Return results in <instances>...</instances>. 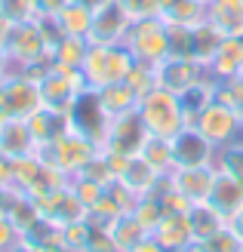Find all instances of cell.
Segmentation results:
<instances>
[{"instance_id":"1","label":"cell","mask_w":243,"mask_h":252,"mask_svg":"<svg viewBox=\"0 0 243 252\" xmlns=\"http://www.w3.org/2000/svg\"><path fill=\"white\" fill-rule=\"evenodd\" d=\"M34 77H37V90H40L43 108L62 111V114H71V108L80 102V95L89 93L83 71H77V68H62V65L49 62Z\"/></svg>"},{"instance_id":"2","label":"cell","mask_w":243,"mask_h":252,"mask_svg":"<svg viewBox=\"0 0 243 252\" xmlns=\"http://www.w3.org/2000/svg\"><path fill=\"white\" fill-rule=\"evenodd\" d=\"M133 65H136V56L123 43H89L80 71L89 90H102V86H111V83H123Z\"/></svg>"},{"instance_id":"3","label":"cell","mask_w":243,"mask_h":252,"mask_svg":"<svg viewBox=\"0 0 243 252\" xmlns=\"http://www.w3.org/2000/svg\"><path fill=\"white\" fill-rule=\"evenodd\" d=\"M3 49L9 56L12 68L22 71H40L43 65H49V49H53V40L46 37V31L40 28V22H16L3 40Z\"/></svg>"},{"instance_id":"4","label":"cell","mask_w":243,"mask_h":252,"mask_svg":"<svg viewBox=\"0 0 243 252\" xmlns=\"http://www.w3.org/2000/svg\"><path fill=\"white\" fill-rule=\"evenodd\" d=\"M37 71L12 68L0 77V120H28L43 108L37 90Z\"/></svg>"},{"instance_id":"5","label":"cell","mask_w":243,"mask_h":252,"mask_svg":"<svg viewBox=\"0 0 243 252\" xmlns=\"http://www.w3.org/2000/svg\"><path fill=\"white\" fill-rule=\"evenodd\" d=\"M139 117H142L148 135H157V138H175L188 126V117L182 111L178 95L163 90V86H157V90H151L148 95H142V102H139Z\"/></svg>"},{"instance_id":"6","label":"cell","mask_w":243,"mask_h":252,"mask_svg":"<svg viewBox=\"0 0 243 252\" xmlns=\"http://www.w3.org/2000/svg\"><path fill=\"white\" fill-rule=\"evenodd\" d=\"M96 154H99V142H96V138H89L86 132H80L77 126H68V129L62 132L53 145L37 148V157H40L43 163H53V166L62 169L68 179H71V175H77Z\"/></svg>"},{"instance_id":"7","label":"cell","mask_w":243,"mask_h":252,"mask_svg":"<svg viewBox=\"0 0 243 252\" xmlns=\"http://www.w3.org/2000/svg\"><path fill=\"white\" fill-rule=\"evenodd\" d=\"M123 46L136 56V62H148V65H160L170 56V25L160 16L136 19L126 31Z\"/></svg>"},{"instance_id":"8","label":"cell","mask_w":243,"mask_h":252,"mask_svg":"<svg viewBox=\"0 0 243 252\" xmlns=\"http://www.w3.org/2000/svg\"><path fill=\"white\" fill-rule=\"evenodd\" d=\"M148 138V129L142 117H139V111L133 114H123V117H114L108 123L105 135H102L99 142V151H105V154H120V157H136L139 151H142Z\"/></svg>"},{"instance_id":"9","label":"cell","mask_w":243,"mask_h":252,"mask_svg":"<svg viewBox=\"0 0 243 252\" xmlns=\"http://www.w3.org/2000/svg\"><path fill=\"white\" fill-rule=\"evenodd\" d=\"M191 126H197L200 135L207 138V142H212L215 148H225V145L237 142V138L243 135V123L237 117V111L222 105V102H209Z\"/></svg>"},{"instance_id":"10","label":"cell","mask_w":243,"mask_h":252,"mask_svg":"<svg viewBox=\"0 0 243 252\" xmlns=\"http://www.w3.org/2000/svg\"><path fill=\"white\" fill-rule=\"evenodd\" d=\"M133 19L123 12L117 0H105L99 9H93V28H89V43H123Z\"/></svg>"},{"instance_id":"11","label":"cell","mask_w":243,"mask_h":252,"mask_svg":"<svg viewBox=\"0 0 243 252\" xmlns=\"http://www.w3.org/2000/svg\"><path fill=\"white\" fill-rule=\"evenodd\" d=\"M170 142H173V163L175 166H207V163H215V151L219 148L212 142H207L197 126H185Z\"/></svg>"},{"instance_id":"12","label":"cell","mask_w":243,"mask_h":252,"mask_svg":"<svg viewBox=\"0 0 243 252\" xmlns=\"http://www.w3.org/2000/svg\"><path fill=\"white\" fill-rule=\"evenodd\" d=\"M37 209H40V216L46 221H53L56 228H65V224H71V221L86 219V206L74 197V191L68 185H62V188H56V191H49L46 197H40L37 200Z\"/></svg>"},{"instance_id":"13","label":"cell","mask_w":243,"mask_h":252,"mask_svg":"<svg viewBox=\"0 0 243 252\" xmlns=\"http://www.w3.org/2000/svg\"><path fill=\"white\" fill-rule=\"evenodd\" d=\"M203 74H207V68H203L200 62H194V59L166 56L157 65V86H163V90H170L175 95H182L188 86H194L203 77Z\"/></svg>"},{"instance_id":"14","label":"cell","mask_w":243,"mask_h":252,"mask_svg":"<svg viewBox=\"0 0 243 252\" xmlns=\"http://www.w3.org/2000/svg\"><path fill=\"white\" fill-rule=\"evenodd\" d=\"M215 175H219L215 163H207V166H175L173 169V188L185 200H191V203H203L212 191Z\"/></svg>"},{"instance_id":"15","label":"cell","mask_w":243,"mask_h":252,"mask_svg":"<svg viewBox=\"0 0 243 252\" xmlns=\"http://www.w3.org/2000/svg\"><path fill=\"white\" fill-rule=\"evenodd\" d=\"M151 237H154L166 252H185L188 246H194L188 212H163V219H160V224L154 228Z\"/></svg>"},{"instance_id":"16","label":"cell","mask_w":243,"mask_h":252,"mask_svg":"<svg viewBox=\"0 0 243 252\" xmlns=\"http://www.w3.org/2000/svg\"><path fill=\"white\" fill-rule=\"evenodd\" d=\"M71 126H77L80 132H86L89 138H96V142H102V135H105V129H108V117H105V111L99 108V98H96V93L89 90V93H83L80 95V102L71 108Z\"/></svg>"},{"instance_id":"17","label":"cell","mask_w":243,"mask_h":252,"mask_svg":"<svg viewBox=\"0 0 243 252\" xmlns=\"http://www.w3.org/2000/svg\"><path fill=\"white\" fill-rule=\"evenodd\" d=\"M0 151H3L9 160L37 154V142L31 135L28 120H3L0 123Z\"/></svg>"},{"instance_id":"18","label":"cell","mask_w":243,"mask_h":252,"mask_svg":"<svg viewBox=\"0 0 243 252\" xmlns=\"http://www.w3.org/2000/svg\"><path fill=\"white\" fill-rule=\"evenodd\" d=\"M96 98H99V108L105 111V117L114 120V117H123V114H133L139 111V93L130 90V83H111V86H102V90H93Z\"/></svg>"},{"instance_id":"19","label":"cell","mask_w":243,"mask_h":252,"mask_svg":"<svg viewBox=\"0 0 243 252\" xmlns=\"http://www.w3.org/2000/svg\"><path fill=\"white\" fill-rule=\"evenodd\" d=\"M215 80H231L243 74V37H225L219 53L212 56L207 68Z\"/></svg>"},{"instance_id":"20","label":"cell","mask_w":243,"mask_h":252,"mask_svg":"<svg viewBox=\"0 0 243 252\" xmlns=\"http://www.w3.org/2000/svg\"><path fill=\"white\" fill-rule=\"evenodd\" d=\"M207 19L225 37H243V0H209Z\"/></svg>"},{"instance_id":"21","label":"cell","mask_w":243,"mask_h":252,"mask_svg":"<svg viewBox=\"0 0 243 252\" xmlns=\"http://www.w3.org/2000/svg\"><path fill=\"white\" fill-rule=\"evenodd\" d=\"M157 16L166 25H182V28H194L207 19V3L200 0H160Z\"/></svg>"},{"instance_id":"22","label":"cell","mask_w":243,"mask_h":252,"mask_svg":"<svg viewBox=\"0 0 243 252\" xmlns=\"http://www.w3.org/2000/svg\"><path fill=\"white\" fill-rule=\"evenodd\" d=\"M157 175H163V172H157L154 166H148V163L136 154V157L126 160V166H123V172L117 175V182H120L133 197H148L151 188H154V182H157Z\"/></svg>"},{"instance_id":"23","label":"cell","mask_w":243,"mask_h":252,"mask_svg":"<svg viewBox=\"0 0 243 252\" xmlns=\"http://www.w3.org/2000/svg\"><path fill=\"white\" fill-rule=\"evenodd\" d=\"M28 126H31V135H34L37 148H46V145H53L56 138L71 126V117H68V114H62V111L40 108L34 117H28Z\"/></svg>"},{"instance_id":"24","label":"cell","mask_w":243,"mask_h":252,"mask_svg":"<svg viewBox=\"0 0 243 252\" xmlns=\"http://www.w3.org/2000/svg\"><path fill=\"white\" fill-rule=\"evenodd\" d=\"M222 40H225V34L215 28L209 19L194 25V28H191V56H194V62H200L203 68H209V62H212L215 53H219Z\"/></svg>"},{"instance_id":"25","label":"cell","mask_w":243,"mask_h":252,"mask_svg":"<svg viewBox=\"0 0 243 252\" xmlns=\"http://www.w3.org/2000/svg\"><path fill=\"white\" fill-rule=\"evenodd\" d=\"M105 231L111 234V240H114V246H117V252H133L139 243L145 240V237H151V234L142 228V221L133 216V212H123V216H117Z\"/></svg>"},{"instance_id":"26","label":"cell","mask_w":243,"mask_h":252,"mask_svg":"<svg viewBox=\"0 0 243 252\" xmlns=\"http://www.w3.org/2000/svg\"><path fill=\"white\" fill-rule=\"evenodd\" d=\"M207 203L215 206V209H219L222 216L228 219V216H231V212L243 203V182H237V179H231V175L219 172V175H215V182H212V191H209V197H207Z\"/></svg>"},{"instance_id":"27","label":"cell","mask_w":243,"mask_h":252,"mask_svg":"<svg viewBox=\"0 0 243 252\" xmlns=\"http://www.w3.org/2000/svg\"><path fill=\"white\" fill-rule=\"evenodd\" d=\"M178 102H182V111H185L188 126H191V123L197 120V114H200L203 108H207L209 102H215V77L207 71L194 86H188V90L178 95Z\"/></svg>"},{"instance_id":"28","label":"cell","mask_w":243,"mask_h":252,"mask_svg":"<svg viewBox=\"0 0 243 252\" xmlns=\"http://www.w3.org/2000/svg\"><path fill=\"white\" fill-rule=\"evenodd\" d=\"M188 221H191L194 243L207 240V237H212L215 231H222L225 224H228V219H225L215 206H209L207 200H203V203H191V209H188Z\"/></svg>"},{"instance_id":"29","label":"cell","mask_w":243,"mask_h":252,"mask_svg":"<svg viewBox=\"0 0 243 252\" xmlns=\"http://www.w3.org/2000/svg\"><path fill=\"white\" fill-rule=\"evenodd\" d=\"M86 49H89V40L62 34L53 43V49H49V62H53V65H62V68H77L80 71L83 59H86Z\"/></svg>"},{"instance_id":"30","label":"cell","mask_w":243,"mask_h":252,"mask_svg":"<svg viewBox=\"0 0 243 252\" xmlns=\"http://www.w3.org/2000/svg\"><path fill=\"white\" fill-rule=\"evenodd\" d=\"M56 25H59V31L62 34H68V37H89V28H93V9L83 6V3H71L59 12V16H53Z\"/></svg>"},{"instance_id":"31","label":"cell","mask_w":243,"mask_h":252,"mask_svg":"<svg viewBox=\"0 0 243 252\" xmlns=\"http://www.w3.org/2000/svg\"><path fill=\"white\" fill-rule=\"evenodd\" d=\"M139 157H142L148 166H154L157 172H173L175 169V163H173V142H170V138L148 135L142 151H139Z\"/></svg>"},{"instance_id":"32","label":"cell","mask_w":243,"mask_h":252,"mask_svg":"<svg viewBox=\"0 0 243 252\" xmlns=\"http://www.w3.org/2000/svg\"><path fill=\"white\" fill-rule=\"evenodd\" d=\"M117 216H123V209H120V203L111 197V191L105 188V194H102L93 206L86 209V221L93 224V228H108V224L117 219Z\"/></svg>"},{"instance_id":"33","label":"cell","mask_w":243,"mask_h":252,"mask_svg":"<svg viewBox=\"0 0 243 252\" xmlns=\"http://www.w3.org/2000/svg\"><path fill=\"white\" fill-rule=\"evenodd\" d=\"M126 83L130 90L139 93V98L148 95L151 90H157V65H148V62H136L133 71L126 74Z\"/></svg>"},{"instance_id":"34","label":"cell","mask_w":243,"mask_h":252,"mask_svg":"<svg viewBox=\"0 0 243 252\" xmlns=\"http://www.w3.org/2000/svg\"><path fill=\"white\" fill-rule=\"evenodd\" d=\"M163 203H160V200L157 197H139L136 200V206H133V216L139 219V221H142V228L148 231V234H154V228H157V224H160V219H163Z\"/></svg>"},{"instance_id":"35","label":"cell","mask_w":243,"mask_h":252,"mask_svg":"<svg viewBox=\"0 0 243 252\" xmlns=\"http://www.w3.org/2000/svg\"><path fill=\"white\" fill-rule=\"evenodd\" d=\"M71 179H74V175H71ZM77 179H86V182H96V185H102V188H108L114 179H117V175H114V169H111L108 157L99 151V154H96V157H93V160H89L86 166L77 172Z\"/></svg>"},{"instance_id":"36","label":"cell","mask_w":243,"mask_h":252,"mask_svg":"<svg viewBox=\"0 0 243 252\" xmlns=\"http://www.w3.org/2000/svg\"><path fill=\"white\" fill-rule=\"evenodd\" d=\"M197 246H200L203 252H240L243 240H240V237H237V234H234V231L225 224L222 231H215L212 237H207V240H200Z\"/></svg>"},{"instance_id":"37","label":"cell","mask_w":243,"mask_h":252,"mask_svg":"<svg viewBox=\"0 0 243 252\" xmlns=\"http://www.w3.org/2000/svg\"><path fill=\"white\" fill-rule=\"evenodd\" d=\"M59 231H62V243H65L71 252H83L89 234H93V224L86 219H80V221H71V224H65V228H59Z\"/></svg>"},{"instance_id":"38","label":"cell","mask_w":243,"mask_h":252,"mask_svg":"<svg viewBox=\"0 0 243 252\" xmlns=\"http://www.w3.org/2000/svg\"><path fill=\"white\" fill-rule=\"evenodd\" d=\"M0 12L16 25V22H31L37 19V3L34 0H0Z\"/></svg>"},{"instance_id":"39","label":"cell","mask_w":243,"mask_h":252,"mask_svg":"<svg viewBox=\"0 0 243 252\" xmlns=\"http://www.w3.org/2000/svg\"><path fill=\"white\" fill-rule=\"evenodd\" d=\"M68 188L74 191V197H77V200H80V203H83L86 209L93 206V203H96V200H99L102 194H105V188H102V185H96V182H86V179H77V175H74V179H68Z\"/></svg>"},{"instance_id":"40","label":"cell","mask_w":243,"mask_h":252,"mask_svg":"<svg viewBox=\"0 0 243 252\" xmlns=\"http://www.w3.org/2000/svg\"><path fill=\"white\" fill-rule=\"evenodd\" d=\"M123 6V12L130 16L133 22L136 19H148V16H157V3L160 0H117Z\"/></svg>"},{"instance_id":"41","label":"cell","mask_w":243,"mask_h":252,"mask_svg":"<svg viewBox=\"0 0 243 252\" xmlns=\"http://www.w3.org/2000/svg\"><path fill=\"white\" fill-rule=\"evenodd\" d=\"M83 252H117V246H114L111 234H108L105 228H93V234H89Z\"/></svg>"},{"instance_id":"42","label":"cell","mask_w":243,"mask_h":252,"mask_svg":"<svg viewBox=\"0 0 243 252\" xmlns=\"http://www.w3.org/2000/svg\"><path fill=\"white\" fill-rule=\"evenodd\" d=\"M19 240H22L19 228L12 224V219L6 216V212H0V252H6L12 243H19Z\"/></svg>"},{"instance_id":"43","label":"cell","mask_w":243,"mask_h":252,"mask_svg":"<svg viewBox=\"0 0 243 252\" xmlns=\"http://www.w3.org/2000/svg\"><path fill=\"white\" fill-rule=\"evenodd\" d=\"M37 3V16H59L71 0H34Z\"/></svg>"},{"instance_id":"44","label":"cell","mask_w":243,"mask_h":252,"mask_svg":"<svg viewBox=\"0 0 243 252\" xmlns=\"http://www.w3.org/2000/svg\"><path fill=\"white\" fill-rule=\"evenodd\" d=\"M0 188H12V160L0 151Z\"/></svg>"},{"instance_id":"45","label":"cell","mask_w":243,"mask_h":252,"mask_svg":"<svg viewBox=\"0 0 243 252\" xmlns=\"http://www.w3.org/2000/svg\"><path fill=\"white\" fill-rule=\"evenodd\" d=\"M228 228H231V231L240 237V240H243V203L231 212V216H228Z\"/></svg>"},{"instance_id":"46","label":"cell","mask_w":243,"mask_h":252,"mask_svg":"<svg viewBox=\"0 0 243 252\" xmlns=\"http://www.w3.org/2000/svg\"><path fill=\"white\" fill-rule=\"evenodd\" d=\"M133 252H166V249H163V246H160V243L154 240V237H145V240L139 243V246H136Z\"/></svg>"},{"instance_id":"47","label":"cell","mask_w":243,"mask_h":252,"mask_svg":"<svg viewBox=\"0 0 243 252\" xmlns=\"http://www.w3.org/2000/svg\"><path fill=\"white\" fill-rule=\"evenodd\" d=\"M6 252H43V249L34 246V243H28V240H19V243H12Z\"/></svg>"},{"instance_id":"48","label":"cell","mask_w":243,"mask_h":252,"mask_svg":"<svg viewBox=\"0 0 243 252\" xmlns=\"http://www.w3.org/2000/svg\"><path fill=\"white\" fill-rule=\"evenodd\" d=\"M9 28H12V22L3 16V12H0V43L6 40V34H9Z\"/></svg>"},{"instance_id":"49","label":"cell","mask_w":243,"mask_h":252,"mask_svg":"<svg viewBox=\"0 0 243 252\" xmlns=\"http://www.w3.org/2000/svg\"><path fill=\"white\" fill-rule=\"evenodd\" d=\"M9 71V56H6V49H3V43H0V77Z\"/></svg>"},{"instance_id":"50","label":"cell","mask_w":243,"mask_h":252,"mask_svg":"<svg viewBox=\"0 0 243 252\" xmlns=\"http://www.w3.org/2000/svg\"><path fill=\"white\" fill-rule=\"evenodd\" d=\"M74 3H83V6H89V9H99L105 0H74Z\"/></svg>"},{"instance_id":"51","label":"cell","mask_w":243,"mask_h":252,"mask_svg":"<svg viewBox=\"0 0 243 252\" xmlns=\"http://www.w3.org/2000/svg\"><path fill=\"white\" fill-rule=\"evenodd\" d=\"M234 111H237V117H240V123H243V102H240V105H237Z\"/></svg>"},{"instance_id":"52","label":"cell","mask_w":243,"mask_h":252,"mask_svg":"<svg viewBox=\"0 0 243 252\" xmlns=\"http://www.w3.org/2000/svg\"><path fill=\"white\" fill-rule=\"evenodd\" d=\"M185 252H203V249H200V246H197V243H194V246H188V249H185Z\"/></svg>"},{"instance_id":"53","label":"cell","mask_w":243,"mask_h":252,"mask_svg":"<svg viewBox=\"0 0 243 252\" xmlns=\"http://www.w3.org/2000/svg\"><path fill=\"white\" fill-rule=\"evenodd\" d=\"M0 200H3V188H0Z\"/></svg>"},{"instance_id":"54","label":"cell","mask_w":243,"mask_h":252,"mask_svg":"<svg viewBox=\"0 0 243 252\" xmlns=\"http://www.w3.org/2000/svg\"><path fill=\"white\" fill-rule=\"evenodd\" d=\"M200 3H209V0H200Z\"/></svg>"},{"instance_id":"55","label":"cell","mask_w":243,"mask_h":252,"mask_svg":"<svg viewBox=\"0 0 243 252\" xmlns=\"http://www.w3.org/2000/svg\"><path fill=\"white\" fill-rule=\"evenodd\" d=\"M240 80H243V74H240Z\"/></svg>"},{"instance_id":"56","label":"cell","mask_w":243,"mask_h":252,"mask_svg":"<svg viewBox=\"0 0 243 252\" xmlns=\"http://www.w3.org/2000/svg\"><path fill=\"white\" fill-rule=\"evenodd\" d=\"M240 252H243V246H240Z\"/></svg>"},{"instance_id":"57","label":"cell","mask_w":243,"mask_h":252,"mask_svg":"<svg viewBox=\"0 0 243 252\" xmlns=\"http://www.w3.org/2000/svg\"><path fill=\"white\" fill-rule=\"evenodd\" d=\"M0 123H3V120H0Z\"/></svg>"}]
</instances>
